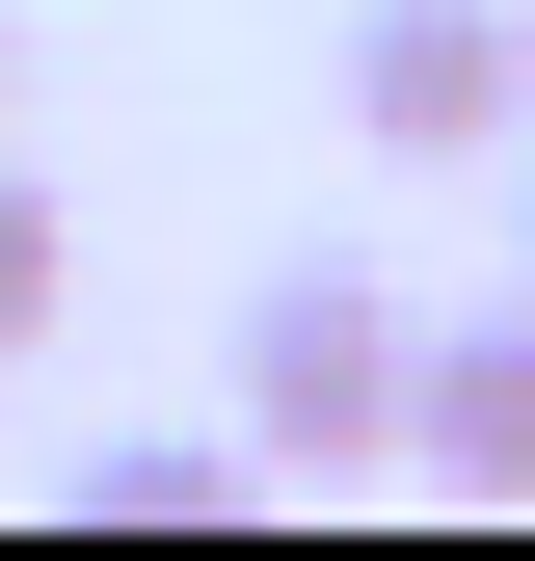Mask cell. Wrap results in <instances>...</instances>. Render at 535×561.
<instances>
[{
    "instance_id": "obj_1",
    "label": "cell",
    "mask_w": 535,
    "mask_h": 561,
    "mask_svg": "<svg viewBox=\"0 0 535 561\" xmlns=\"http://www.w3.org/2000/svg\"><path fill=\"white\" fill-rule=\"evenodd\" d=\"M401 375H429V295H401V267H268L241 295V455L268 481L401 455Z\"/></svg>"
},
{
    "instance_id": "obj_2",
    "label": "cell",
    "mask_w": 535,
    "mask_h": 561,
    "mask_svg": "<svg viewBox=\"0 0 535 561\" xmlns=\"http://www.w3.org/2000/svg\"><path fill=\"white\" fill-rule=\"evenodd\" d=\"M349 134L375 161H509L535 134V0H349Z\"/></svg>"
},
{
    "instance_id": "obj_3",
    "label": "cell",
    "mask_w": 535,
    "mask_h": 561,
    "mask_svg": "<svg viewBox=\"0 0 535 561\" xmlns=\"http://www.w3.org/2000/svg\"><path fill=\"white\" fill-rule=\"evenodd\" d=\"M401 455H429V481H482V508H535V267H509V295H429Z\"/></svg>"
},
{
    "instance_id": "obj_4",
    "label": "cell",
    "mask_w": 535,
    "mask_h": 561,
    "mask_svg": "<svg viewBox=\"0 0 535 561\" xmlns=\"http://www.w3.org/2000/svg\"><path fill=\"white\" fill-rule=\"evenodd\" d=\"M215 481H241V428H107V455H81V508H107V535H187Z\"/></svg>"
},
{
    "instance_id": "obj_5",
    "label": "cell",
    "mask_w": 535,
    "mask_h": 561,
    "mask_svg": "<svg viewBox=\"0 0 535 561\" xmlns=\"http://www.w3.org/2000/svg\"><path fill=\"white\" fill-rule=\"evenodd\" d=\"M54 295H81V241H54V187L0 161V375H27V347H54Z\"/></svg>"
},
{
    "instance_id": "obj_6",
    "label": "cell",
    "mask_w": 535,
    "mask_h": 561,
    "mask_svg": "<svg viewBox=\"0 0 535 561\" xmlns=\"http://www.w3.org/2000/svg\"><path fill=\"white\" fill-rule=\"evenodd\" d=\"M509 267H535V134H509Z\"/></svg>"
},
{
    "instance_id": "obj_7",
    "label": "cell",
    "mask_w": 535,
    "mask_h": 561,
    "mask_svg": "<svg viewBox=\"0 0 535 561\" xmlns=\"http://www.w3.org/2000/svg\"><path fill=\"white\" fill-rule=\"evenodd\" d=\"M0 107H27V27H0Z\"/></svg>"
}]
</instances>
